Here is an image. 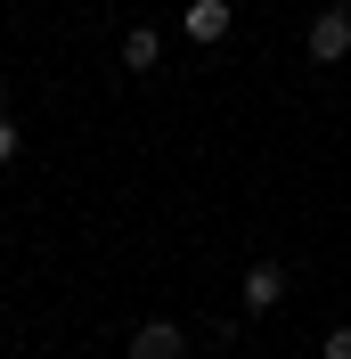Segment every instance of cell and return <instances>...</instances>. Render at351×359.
<instances>
[{
  "mask_svg": "<svg viewBox=\"0 0 351 359\" xmlns=\"http://www.w3.org/2000/svg\"><path fill=\"white\" fill-rule=\"evenodd\" d=\"M0 114H8V82H0Z\"/></svg>",
  "mask_w": 351,
  "mask_h": 359,
  "instance_id": "cell-8",
  "label": "cell"
},
{
  "mask_svg": "<svg viewBox=\"0 0 351 359\" xmlns=\"http://www.w3.org/2000/svg\"><path fill=\"white\" fill-rule=\"evenodd\" d=\"M237 302H245L253 318H262V311H278V302H286V269H278V262H253V269L237 278Z\"/></svg>",
  "mask_w": 351,
  "mask_h": 359,
  "instance_id": "cell-3",
  "label": "cell"
},
{
  "mask_svg": "<svg viewBox=\"0 0 351 359\" xmlns=\"http://www.w3.org/2000/svg\"><path fill=\"white\" fill-rule=\"evenodd\" d=\"M123 359H188V327H180V318H147Z\"/></svg>",
  "mask_w": 351,
  "mask_h": 359,
  "instance_id": "cell-2",
  "label": "cell"
},
{
  "mask_svg": "<svg viewBox=\"0 0 351 359\" xmlns=\"http://www.w3.org/2000/svg\"><path fill=\"white\" fill-rule=\"evenodd\" d=\"M319 359H351V327H335V335L319 343Z\"/></svg>",
  "mask_w": 351,
  "mask_h": 359,
  "instance_id": "cell-7",
  "label": "cell"
},
{
  "mask_svg": "<svg viewBox=\"0 0 351 359\" xmlns=\"http://www.w3.org/2000/svg\"><path fill=\"white\" fill-rule=\"evenodd\" d=\"M303 49H310V66H343V57H351V8H343V0H335V8H319V17H310Z\"/></svg>",
  "mask_w": 351,
  "mask_h": 359,
  "instance_id": "cell-1",
  "label": "cell"
},
{
  "mask_svg": "<svg viewBox=\"0 0 351 359\" xmlns=\"http://www.w3.org/2000/svg\"><path fill=\"white\" fill-rule=\"evenodd\" d=\"M123 66H131V74L164 66V33H155V25H131V33H123Z\"/></svg>",
  "mask_w": 351,
  "mask_h": 359,
  "instance_id": "cell-5",
  "label": "cell"
},
{
  "mask_svg": "<svg viewBox=\"0 0 351 359\" xmlns=\"http://www.w3.org/2000/svg\"><path fill=\"white\" fill-rule=\"evenodd\" d=\"M229 25H237V17H229V0H188V17H180V33L213 49V41H229Z\"/></svg>",
  "mask_w": 351,
  "mask_h": 359,
  "instance_id": "cell-4",
  "label": "cell"
},
{
  "mask_svg": "<svg viewBox=\"0 0 351 359\" xmlns=\"http://www.w3.org/2000/svg\"><path fill=\"white\" fill-rule=\"evenodd\" d=\"M17 147H25V131H17V114H0V163H17Z\"/></svg>",
  "mask_w": 351,
  "mask_h": 359,
  "instance_id": "cell-6",
  "label": "cell"
}]
</instances>
